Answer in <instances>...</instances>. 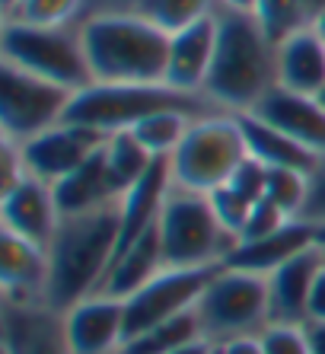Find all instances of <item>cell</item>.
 Here are the masks:
<instances>
[{
    "label": "cell",
    "mask_w": 325,
    "mask_h": 354,
    "mask_svg": "<svg viewBox=\"0 0 325 354\" xmlns=\"http://www.w3.org/2000/svg\"><path fill=\"white\" fill-rule=\"evenodd\" d=\"M122 236V198L102 207L71 214L57 221L48 249V281L41 304L51 313L64 316L67 310L99 294L102 281L118 252Z\"/></svg>",
    "instance_id": "cell-1"
},
{
    "label": "cell",
    "mask_w": 325,
    "mask_h": 354,
    "mask_svg": "<svg viewBox=\"0 0 325 354\" xmlns=\"http://www.w3.org/2000/svg\"><path fill=\"white\" fill-rule=\"evenodd\" d=\"M277 86V45L252 13L217 7V51L204 80V99L220 112H249Z\"/></svg>",
    "instance_id": "cell-2"
},
{
    "label": "cell",
    "mask_w": 325,
    "mask_h": 354,
    "mask_svg": "<svg viewBox=\"0 0 325 354\" xmlns=\"http://www.w3.org/2000/svg\"><path fill=\"white\" fill-rule=\"evenodd\" d=\"M93 83H166L169 32L140 13H96L80 23Z\"/></svg>",
    "instance_id": "cell-3"
},
{
    "label": "cell",
    "mask_w": 325,
    "mask_h": 354,
    "mask_svg": "<svg viewBox=\"0 0 325 354\" xmlns=\"http://www.w3.org/2000/svg\"><path fill=\"white\" fill-rule=\"evenodd\" d=\"M166 109H182V112H192V115L220 112L204 96L182 93L169 83H93L86 90L73 93L64 122L90 128V131H99L109 138L115 131H128L144 118L166 112Z\"/></svg>",
    "instance_id": "cell-4"
},
{
    "label": "cell",
    "mask_w": 325,
    "mask_h": 354,
    "mask_svg": "<svg viewBox=\"0 0 325 354\" xmlns=\"http://www.w3.org/2000/svg\"><path fill=\"white\" fill-rule=\"evenodd\" d=\"M0 64H13L26 74L57 83L71 93L93 86L80 26H29L17 23V19H3Z\"/></svg>",
    "instance_id": "cell-5"
},
{
    "label": "cell",
    "mask_w": 325,
    "mask_h": 354,
    "mask_svg": "<svg viewBox=\"0 0 325 354\" xmlns=\"http://www.w3.org/2000/svg\"><path fill=\"white\" fill-rule=\"evenodd\" d=\"M249 157L243 128L233 112H207L188 124L185 138L169 157L172 185L198 195H211L227 185L239 163Z\"/></svg>",
    "instance_id": "cell-6"
},
{
    "label": "cell",
    "mask_w": 325,
    "mask_h": 354,
    "mask_svg": "<svg viewBox=\"0 0 325 354\" xmlns=\"http://www.w3.org/2000/svg\"><path fill=\"white\" fill-rule=\"evenodd\" d=\"M160 243L166 268H220L239 239L217 221L211 198L172 185L160 211Z\"/></svg>",
    "instance_id": "cell-7"
},
{
    "label": "cell",
    "mask_w": 325,
    "mask_h": 354,
    "mask_svg": "<svg viewBox=\"0 0 325 354\" xmlns=\"http://www.w3.org/2000/svg\"><path fill=\"white\" fill-rule=\"evenodd\" d=\"M195 316L201 335L214 345L261 335L271 326L268 278L220 265L195 304Z\"/></svg>",
    "instance_id": "cell-8"
},
{
    "label": "cell",
    "mask_w": 325,
    "mask_h": 354,
    "mask_svg": "<svg viewBox=\"0 0 325 354\" xmlns=\"http://www.w3.org/2000/svg\"><path fill=\"white\" fill-rule=\"evenodd\" d=\"M73 93L32 77L13 64H0V128L3 140L23 144L64 122Z\"/></svg>",
    "instance_id": "cell-9"
},
{
    "label": "cell",
    "mask_w": 325,
    "mask_h": 354,
    "mask_svg": "<svg viewBox=\"0 0 325 354\" xmlns=\"http://www.w3.org/2000/svg\"><path fill=\"white\" fill-rule=\"evenodd\" d=\"M214 272L217 268H162L140 290L124 297V342L192 313Z\"/></svg>",
    "instance_id": "cell-10"
},
{
    "label": "cell",
    "mask_w": 325,
    "mask_h": 354,
    "mask_svg": "<svg viewBox=\"0 0 325 354\" xmlns=\"http://www.w3.org/2000/svg\"><path fill=\"white\" fill-rule=\"evenodd\" d=\"M102 144H106V134L61 122L55 128H48V131L23 140L19 144V157H23V166L29 176L48 182V185H57L77 166L86 163Z\"/></svg>",
    "instance_id": "cell-11"
},
{
    "label": "cell",
    "mask_w": 325,
    "mask_h": 354,
    "mask_svg": "<svg viewBox=\"0 0 325 354\" xmlns=\"http://www.w3.org/2000/svg\"><path fill=\"white\" fill-rule=\"evenodd\" d=\"M61 332L71 354H122L124 304L109 294H93L61 316Z\"/></svg>",
    "instance_id": "cell-12"
},
{
    "label": "cell",
    "mask_w": 325,
    "mask_h": 354,
    "mask_svg": "<svg viewBox=\"0 0 325 354\" xmlns=\"http://www.w3.org/2000/svg\"><path fill=\"white\" fill-rule=\"evenodd\" d=\"M57 221H61V211L55 201V189L29 173L0 198V227L35 246H48L57 230Z\"/></svg>",
    "instance_id": "cell-13"
},
{
    "label": "cell",
    "mask_w": 325,
    "mask_h": 354,
    "mask_svg": "<svg viewBox=\"0 0 325 354\" xmlns=\"http://www.w3.org/2000/svg\"><path fill=\"white\" fill-rule=\"evenodd\" d=\"M249 112L261 122H268L277 131H284L287 138H293L306 150L325 157V106L316 96L271 86Z\"/></svg>",
    "instance_id": "cell-14"
},
{
    "label": "cell",
    "mask_w": 325,
    "mask_h": 354,
    "mask_svg": "<svg viewBox=\"0 0 325 354\" xmlns=\"http://www.w3.org/2000/svg\"><path fill=\"white\" fill-rule=\"evenodd\" d=\"M214 51H217V13L172 32L166 83L192 96H204V80L211 74Z\"/></svg>",
    "instance_id": "cell-15"
},
{
    "label": "cell",
    "mask_w": 325,
    "mask_h": 354,
    "mask_svg": "<svg viewBox=\"0 0 325 354\" xmlns=\"http://www.w3.org/2000/svg\"><path fill=\"white\" fill-rule=\"evenodd\" d=\"M325 265V249L309 246L306 252L293 256L281 268L268 274V304H271V322L281 326H306L309 313V294L316 284V274Z\"/></svg>",
    "instance_id": "cell-16"
},
{
    "label": "cell",
    "mask_w": 325,
    "mask_h": 354,
    "mask_svg": "<svg viewBox=\"0 0 325 354\" xmlns=\"http://www.w3.org/2000/svg\"><path fill=\"white\" fill-rule=\"evenodd\" d=\"M0 281H3V304H41L48 281V249L3 230Z\"/></svg>",
    "instance_id": "cell-17"
},
{
    "label": "cell",
    "mask_w": 325,
    "mask_h": 354,
    "mask_svg": "<svg viewBox=\"0 0 325 354\" xmlns=\"http://www.w3.org/2000/svg\"><path fill=\"white\" fill-rule=\"evenodd\" d=\"M309 246H316V227L306 221H287L281 230L268 233V236L236 243V249L223 259V268H239V272L268 278L275 268H281L293 256L306 252Z\"/></svg>",
    "instance_id": "cell-18"
},
{
    "label": "cell",
    "mask_w": 325,
    "mask_h": 354,
    "mask_svg": "<svg viewBox=\"0 0 325 354\" xmlns=\"http://www.w3.org/2000/svg\"><path fill=\"white\" fill-rule=\"evenodd\" d=\"M3 354H71L61 332V316L41 304H7Z\"/></svg>",
    "instance_id": "cell-19"
},
{
    "label": "cell",
    "mask_w": 325,
    "mask_h": 354,
    "mask_svg": "<svg viewBox=\"0 0 325 354\" xmlns=\"http://www.w3.org/2000/svg\"><path fill=\"white\" fill-rule=\"evenodd\" d=\"M277 86L303 96H319L325 86V41L313 26L277 45Z\"/></svg>",
    "instance_id": "cell-20"
},
{
    "label": "cell",
    "mask_w": 325,
    "mask_h": 354,
    "mask_svg": "<svg viewBox=\"0 0 325 354\" xmlns=\"http://www.w3.org/2000/svg\"><path fill=\"white\" fill-rule=\"evenodd\" d=\"M55 189V201L61 217L71 214H83L93 207H102L109 201H118V189H115L112 176H109V163H106V144L93 153L83 166H77L67 179H61Z\"/></svg>",
    "instance_id": "cell-21"
},
{
    "label": "cell",
    "mask_w": 325,
    "mask_h": 354,
    "mask_svg": "<svg viewBox=\"0 0 325 354\" xmlns=\"http://www.w3.org/2000/svg\"><path fill=\"white\" fill-rule=\"evenodd\" d=\"M162 268H166V256H162L160 223H156V227H150L138 243H131L124 252L115 256V262H112V268H109L99 294L124 300V297H131L134 290L144 288L150 278H156Z\"/></svg>",
    "instance_id": "cell-22"
},
{
    "label": "cell",
    "mask_w": 325,
    "mask_h": 354,
    "mask_svg": "<svg viewBox=\"0 0 325 354\" xmlns=\"http://www.w3.org/2000/svg\"><path fill=\"white\" fill-rule=\"evenodd\" d=\"M236 122L243 128L249 157H255L261 166H268V169H300V173H313L316 169L319 153L306 150L303 144L287 138L284 131L271 128L268 122L255 118L252 112H239Z\"/></svg>",
    "instance_id": "cell-23"
},
{
    "label": "cell",
    "mask_w": 325,
    "mask_h": 354,
    "mask_svg": "<svg viewBox=\"0 0 325 354\" xmlns=\"http://www.w3.org/2000/svg\"><path fill=\"white\" fill-rule=\"evenodd\" d=\"M154 160H156L154 153L131 131H115L106 138V163L118 195H124L134 182L144 179V173L154 166Z\"/></svg>",
    "instance_id": "cell-24"
},
{
    "label": "cell",
    "mask_w": 325,
    "mask_h": 354,
    "mask_svg": "<svg viewBox=\"0 0 325 354\" xmlns=\"http://www.w3.org/2000/svg\"><path fill=\"white\" fill-rule=\"evenodd\" d=\"M195 118L198 115L182 112V109H166V112H156V115L144 118V122L128 128V131L134 134L154 157H172L176 147L182 144V138H185L188 124L195 122Z\"/></svg>",
    "instance_id": "cell-25"
},
{
    "label": "cell",
    "mask_w": 325,
    "mask_h": 354,
    "mask_svg": "<svg viewBox=\"0 0 325 354\" xmlns=\"http://www.w3.org/2000/svg\"><path fill=\"white\" fill-rule=\"evenodd\" d=\"M195 338H201V326H198V316H195V310H192V313L176 316V319L162 322L156 329L124 342L122 354H172L176 348L188 345V342H195Z\"/></svg>",
    "instance_id": "cell-26"
},
{
    "label": "cell",
    "mask_w": 325,
    "mask_h": 354,
    "mask_svg": "<svg viewBox=\"0 0 325 354\" xmlns=\"http://www.w3.org/2000/svg\"><path fill=\"white\" fill-rule=\"evenodd\" d=\"M220 0H138V10L140 17H147L154 26L166 29V32H179L185 26L198 23V19L211 17L217 13Z\"/></svg>",
    "instance_id": "cell-27"
},
{
    "label": "cell",
    "mask_w": 325,
    "mask_h": 354,
    "mask_svg": "<svg viewBox=\"0 0 325 354\" xmlns=\"http://www.w3.org/2000/svg\"><path fill=\"white\" fill-rule=\"evenodd\" d=\"M252 17L259 19V26L265 29V35H268L275 45H281L284 39L297 35L300 29H306V26H313L300 0H259L252 10Z\"/></svg>",
    "instance_id": "cell-28"
},
{
    "label": "cell",
    "mask_w": 325,
    "mask_h": 354,
    "mask_svg": "<svg viewBox=\"0 0 325 354\" xmlns=\"http://www.w3.org/2000/svg\"><path fill=\"white\" fill-rule=\"evenodd\" d=\"M83 0H19L3 19H17L29 26H80Z\"/></svg>",
    "instance_id": "cell-29"
},
{
    "label": "cell",
    "mask_w": 325,
    "mask_h": 354,
    "mask_svg": "<svg viewBox=\"0 0 325 354\" xmlns=\"http://www.w3.org/2000/svg\"><path fill=\"white\" fill-rule=\"evenodd\" d=\"M306 192H309V173H300V169H268L265 198L281 207L290 221H300L303 205H306Z\"/></svg>",
    "instance_id": "cell-30"
},
{
    "label": "cell",
    "mask_w": 325,
    "mask_h": 354,
    "mask_svg": "<svg viewBox=\"0 0 325 354\" xmlns=\"http://www.w3.org/2000/svg\"><path fill=\"white\" fill-rule=\"evenodd\" d=\"M207 198H211V205H214V214H217V221L223 223V227H227V230L233 233L236 239L243 236L245 221H249V214H252V205H255V201L243 198L236 189H230V185H220V189H214Z\"/></svg>",
    "instance_id": "cell-31"
},
{
    "label": "cell",
    "mask_w": 325,
    "mask_h": 354,
    "mask_svg": "<svg viewBox=\"0 0 325 354\" xmlns=\"http://www.w3.org/2000/svg\"><path fill=\"white\" fill-rule=\"evenodd\" d=\"M259 338H261V351L265 354H309V342H306V329L303 326L271 322Z\"/></svg>",
    "instance_id": "cell-32"
},
{
    "label": "cell",
    "mask_w": 325,
    "mask_h": 354,
    "mask_svg": "<svg viewBox=\"0 0 325 354\" xmlns=\"http://www.w3.org/2000/svg\"><path fill=\"white\" fill-rule=\"evenodd\" d=\"M287 221H290V217H287L281 207L271 205L268 198H259V201L252 205V214H249V221H245V230H243V236H239V243H245V239L268 236V233L281 230Z\"/></svg>",
    "instance_id": "cell-33"
},
{
    "label": "cell",
    "mask_w": 325,
    "mask_h": 354,
    "mask_svg": "<svg viewBox=\"0 0 325 354\" xmlns=\"http://www.w3.org/2000/svg\"><path fill=\"white\" fill-rule=\"evenodd\" d=\"M265 182H268V166H261L255 157H245L239 163V169L230 176L227 185L236 189L243 198H249V201H259V198H265Z\"/></svg>",
    "instance_id": "cell-34"
},
{
    "label": "cell",
    "mask_w": 325,
    "mask_h": 354,
    "mask_svg": "<svg viewBox=\"0 0 325 354\" xmlns=\"http://www.w3.org/2000/svg\"><path fill=\"white\" fill-rule=\"evenodd\" d=\"M300 221L322 227L325 223V157H319L316 169L309 173V192H306V205H303Z\"/></svg>",
    "instance_id": "cell-35"
},
{
    "label": "cell",
    "mask_w": 325,
    "mask_h": 354,
    "mask_svg": "<svg viewBox=\"0 0 325 354\" xmlns=\"http://www.w3.org/2000/svg\"><path fill=\"white\" fill-rule=\"evenodd\" d=\"M86 10H83V19L96 17V13H134L138 10V0H83Z\"/></svg>",
    "instance_id": "cell-36"
},
{
    "label": "cell",
    "mask_w": 325,
    "mask_h": 354,
    "mask_svg": "<svg viewBox=\"0 0 325 354\" xmlns=\"http://www.w3.org/2000/svg\"><path fill=\"white\" fill-rule=\"evenodd\" d=\"M306 322H325V265L322 272L316 274V284H313V294H309Z\"/></svg>",
    "instance_id": "cell-37"
},
{
    "label": "cell",
    "mask_w": 325,
    "mask_h": 354,
    "mask_svg": "<svg viewBox=\"0 0 325 354\" xmlns=\"http://www.w3.org/2000/svg\"><path fill=\"white\" fill-rule=\"evenodd\" d=\"M217 354H265V351H261V338L249 335V338H233L227 345H217Z\"/></svg>",
    "instance_id": "cell-38"
},
{
    "label": "cell",
    "mask_w": 325,
    "mask_h": 354,
    "mask_svg": "<svg viewBox=\"0 0 325 354\" xmlns=\"http://www.w3.org/2000/svg\"><path fill=\"white\" fill-rule=\"evenodd\" d=\"M306 342L309 354H325V322H306Z\"/></svg>",
    "instance_id": "cell-39"
},
{
    "label": "cell",
    "mask_w": 325,
    "mask_h": 354,
    "mask_svg": "<svg viewBox=\"0 0 325 354\" xmlns=\"http://www.w3.org/2000/svg\"><path fill=\"white\" fill-rule=\"evenodd\" d=\"M172 354H217V345L214 342H207V338H195V342H188V345H182V348H176Z\"/></svg>",
    "instance_id": "cell-40"
},
{
    "label": "cell",
    "mask_w": 325,
    "mask_h": 354,
    "mask_svg": "<svg viewBox=\"0 0 325 354\" xmlns=\"http://www.w3.org/2000/svg\"><path fill=\"white\" fill-rule=\"evenodd\" d=\"M259 0H220L223 10H236V13H252Z\"/></svg>",
    "instance_id": "cell-41"
},
{
    "label": "cell",
    "mask_w": 325,
    "mask_h": 354,
    "mask_svg": "<svg viewBox=\"0 0 325 354\" xmlns=\"http://www.w3.org/2000/svg\"><path fill=\"white\" fill-rule=\"evenodd\" d=\"M300 3H303V10H306L309 23H313L319 13H325V0H300Z\"/></svg>",
    "instance_id": "cell-42"
},
{
    "label": "cell",
    "mask_w": 325,
    "mask_h": 354,
    "mask_svg": "<svg viewBox=\"0 0 325 354\" xmlns=\"http://www.w3.org/2000/svg\"><path fill=\"white\" fill-rule=\"evenodd\" d=\"M313 29H316V32H319V39L325 41V13H319V17L313 19Z\"/></svg>",
    "instance_id": "cell-43"
},
{
    "label": "cell",
    "mask_w": 325,
    "mask_h": 354,
    "mask_svg": "<svg viewBox=\"0 0 325 354\" xmlns=\"http://www.w3.org/2000/svg\"><path fill=\"white\" fill-rule=\"evenodd\" d=\"M17 3H19V0H0V13L7 17V13H10L13 7H17Z\"/></svg>",
    "instance_id": "cell-44"
},
{
    "label": "cell",
    "mask_w": 325,
    "mask_h": 354,
    "mask_svg": "<svg viewBox=\"0 0 325 354\" xmlns=\"http://www.w3.org/2000/svg\"><path fill=\"white\" fill-rule=\"evenodd\" d=\"M316 246L325 249V223H322V227H316Z\"/></svg>",
    "instance_id": "cell-45"
},
{
    "label": "cell",
    "mask_w": 325,
    "mask_h": 354,
    "mask_svg": "<svg viewBox=\"0 0 325 354\" xmlns=\"http://www.w3.org/2000/svg\"><path fill=\"white\" fill-rule=\"evenodd\" d=\"M316 99H319V102H322V106H325V86H322V90H319V96H316Z\"/></svg>",
    "instance_id": "cell-46"
}]
</instances>
